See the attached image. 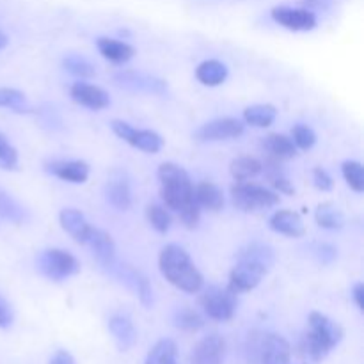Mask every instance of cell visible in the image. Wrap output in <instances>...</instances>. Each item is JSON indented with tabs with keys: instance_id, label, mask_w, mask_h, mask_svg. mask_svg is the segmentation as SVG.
<instances>
[{
	"instance_id": "6da1fadb",
	"label": "cell",
	"mask_w": 364,
	"mask_h": 364,
	"mask_svg": "<svg viewBox=\"0 0 364 364\" xmlns=\"http://www.w3.org/2000/svg\"><path fill=\"white\" fill-rule=\"evenodd\" d=\"M160 183V198L167 210L178 213L185 228L194 230L201 219V208L196 203L194 183L181 166L164 162L156 171Z\"/></svg>"
},
{
	"instance_id": "7a4b0ae2",
	"label": "cell",
	"mask_w": 364,
	"mask_h": 364,
	"mask_svg": "<svg viewBox=\"0 0 364 364\" xmlns=\"http://www.w3.org/2000/svg\"><path fill=\"white\" fill-rule=\"evenodd\" d=\"M159 267L166 281L185 294H199L205 287L203 274L196 267L194 259L180 245H166L159 256Z\"/></svg>"
},
{
	"instance_id": "3957f363",
	"label": "cell",
	"mask_w": 364,
	"mask_h": 364,
	"mask_svg": "<svg viewBox=\"0 0 364 364\" xmlns=\"http://www.w3.org/2000/svg\"><path fill=\"white\" fill-rule=\"evenodd\" d=\"M343 334V327L340 323L322 313L313 311L308 318V331L301 341L302 352L315 363L322 361L334 347L340 345Z\"/></svg>"
},
{
	"instance_id": "277c9868",
	"label": "cell",
	"mask_w": 364,
	"mask_h": 364,
	"mask_svg": "<svg viewBox=\"0 0 364 364\" xmlns=\"http://www.w3.org/2000/svg\"><path fill=\"white\" fill-rule=\"evenodd\" d=\"M231 201L242 212H258L279 205L281 198L277 192L252 183V181H237L231 187Z\"/></svg>"
},
{
	"instance_id": "5b68a950",
	"label": "cell",
	"mask_w": 364,
	"mask_h": 364,
	"mask_svg": "<svg viewBox=\"0 0 364 364\" xmlns=\"http://www.w3.org/2000/svg\"><path fill=\"white\" fill-rule=\"evenodd\" d=\"M199 306L203 308L205 315L215 322H228L233 318L237 311V294L230 288L223 287H208L201 288L199 295Z\"/></svg>"
},
{
	"instance_id": "8992f818",
	"label": "cell",
	"mask_w": 364,
	"mask_h": 364,
	"mask_svg": "<svg viewBox=\"0 0 364 364\" xmlns=\"http://www.w3.org/2000/svg\"><path fill=\"white\" fill-rule=\"evenodd\" d=\"M36 263H38V269L43 276H46L52 281H57V283L80 272L78 259L71 252L64 251V249H46V251H41Z\"/></svg>"
},
{
	"instance_id": "52a82bcc",
	"label": "cell",
	"mask_w": 364,
	"mask_h": 364,
	"mask_svg": "<svg viewBox=\"0 0 364 364\" xmlns=\"http://www.w3.org/2000/svg\"><path fill=\"white\" fill-rule=\"evenodd\" d=\"M110 128L117 137L144 153H159L164 148V139L153 130H139L121 119L110 121Z\"/></svg>"
},
{
	"instance_id": "ba28073f",
	"label": "cell",
	"mask_w": 364,
	"mask_h": 364,
	"mask_svg": "<svg viewBox=\"0 0 364 364\" xmlns=\"http://www.w3.org/2000/svg\"><path fill=\"white\" fill-rule=\"evenodd\" d=\"M267 274H269V270L263 265H259V263L251 262V259L238 258L237 265L230 272L228 288L237 295L247 294V291H252L262 283V279Z\"/></svg>"
},
{
	"instance_id": "9c48e42d",
	"label": "cell",
	"mask_w": 364,
	"mask_h": 364,
	"mask_svg": "<svg viewBox=\"0 0 364 364\" xmlns=\"http://www.w3.org/2000/svg\"><path fill=\"white\" fill-rule=\"evenodd\" d=\"M270 16L281 27L288 28L291 32H308L313 31L318 23L315 11H309L306 7H290V6H276L270 11Z\"/></svg>"
},
{
	"instance_id": "30bf717a",
	"label": "cell",
	"mask_w": 364,
	"mask_h": 364,
	"mask_svg": "<svg viewBox=\"0 0 364 364\" xmlns=\"http://www.w3.org/2000/svg\"><path fill=\"white\" fill-rule=\"evenodd\" d=\"M245 124L235 117H219L205 123L196 130L194 139L199 142H219L237 139L244 134Z\"/></svg>"
},
{
	"instance_id": "8fae6325",
	"label": "cell",
	"mask_w": 364,
	"mask_h": 364,
	"mask_svg": "<svg viewBox=\"0 0 364 364\" xmlns=\"http://www.w3.org/2000/svg\"><path fill=\"white\" fill-rule=\"evenodd\" d=\"M114 82L119 87L134 92H148V95L162 96L167 92V84L162 78H156L153 75L142 73V71H117L114 75Z\"/></svg>"
},
{
	"instance_id": "7c38bea8",
	"label": "cell",
	"mask_w": 364,
	"mask_h": 364,
	"mask_svg": "<svg viewBox=\"0 0 364 364\" xmlns=\"http://www.w3.org/2000/svg\"><path fill=\"white\" fill-rule=\"evenodd\" d=\"M84 245H87L91 249L92 256L98 259V263L103 269H107L109 272L114 269V265L117 263L116 244H114L112 237L107 231L91 226V231H89Z\"/></svg>"
},
{
	"instance_id": "4fadbf2b",
	"label": "cell",
	"mask_w": 364,
	"mask_h": 364,
	"mask_svg": "<svg viewBox=\"0 0 364 364\" xmlns=\"http://www.w3.org/2000/svg\"><path fill=\"white\" fill-rule=\"evenodd\" d=\"M117 279H121V283L127 284L132 291L139 297L141 304L144 308H151L153 306V290L149 281L142 276L139 270L132 269L130 265H114V269L110 270Z\"/></svg>"
},
{
	"instance_id": "5bb4252c",
	"label": "cell",
	"mask_w": 364,
	"mask_h": 364,
	"mask_svg": "<svg viewBox=\"0 0 364 364\" xmlns=\"http://www.w3.org/2000/svg\"><path fill=\"white\" fill-rule=\"evenodd\" d=\"M105 198L110 205L119 212L132 208V187L130 180L123 171H112L105 183Z\"/></svg>"
},
{
	"instance_id": "9a60e30c",
	"label": "cell",
	"mask_w": 364,
	"mask_h": 364,
	"mask_svg": "<svg viewBox=\"0 0 364 364\" xmlns=\"http://www.w3.org/2000/svg\"><path fill=\"white\" fill-rule=\"evenodd\" d=\"M226 354V341L219 334L203 338L191 352L188 364H223Z\"/></svg>"
},
{
	"instance_id": "2e32d148",
	"label": "cell",
	"mask_w": 364,
	"mask_h": 364,
	"mask_svg": "<svg viewBox=\"0 0 364 364\" xmlns=\"http://www.w3.org/2000/svg\"><path fill=\"white\" fill-rule=\"evenodd\" d=\"M70 96L75 103L91 110H103L110 105L109 92L87 82H75L70 89Z\"/></svg>"
},
{
	"instance_id": "e0dca14e",
	"label": "cell",
	"mask_w": 364,
	"mask_h": 364,
	"mask_svg": "<svg viewBox=\"0 0 364 364\" xmlns=\"http://www.w3.org/2000/svg\"><path fill=\"white\" fill-rule=\"evenodd\" d=\"M291 347L279 334H263L259 364H290Z\"/></svg>"
},
{
	"instance_id": "ac0fdd59",
	"label": "cell",
	"mask_w": 364,
	"mask_h": 364,
	"mask_svg": "<svg viewBox=\"0 0 364 364\" xmlns=\"http://www.w3.org/2000/svg\"><path fill=\"white\" fill-rule=\"evenodd\" d=\"M52 176L70 183H85L91 173V167L84 160H53L45 167Z\"/></svg>"
},
{
	"instance_id": "d6986e66",
	"label": "cell",
	"mask_w": 364,
	"mask_h": 364,
	"mask_svg": "<svg viewBox=\"0 0 364 364\" xmlns=\"http://www.w3.org/2000/svg\"><path fill=\"white\" fill-rule=\"evenodd\" d=\"M270 230L290 238H301L306 235V226L302 217L294 210H277L269 220Z\"/></svg>"
},
{
	"instance_id": "ffe728a7",
	"label": "cell",
	"mask_w": 364,
	"mask_h": 364,
	"mask_svg": "<svg viewBox=\"0 0 364 364\" xmlns=\"http://www.w3.org/2000/svg\"><path fill=\"white\" fill-rule=\"evenodd\" d=\"M59 223L63 226V230L73 238L77 244H85V238H87L89 231H91V224L87 223V219L84 217V213L77 208H64L59 213Z\"/></svg>"
},
{
	"instance_id": "44dd1931",
	"label": "cell",
	"mask_w": 364,
	"mask_h": 364,
	"mask_svg": "<svg viewBox=\"0 0 364 364\" xmlns=\"http://www.w3.org/2000/svg\"><path fill=\"white\" fill-rule=\"evenodd\" d=\"M262 148L265 149L269 159L276 160V162H287L297 155V148H295L291 137H287L283 134H269L267 137H263Z\"/></svg>"
},
{
	"instance_id": "7402d4cb",
	"label": "cell",
	"mask_w": 364,
	"mask_h": 364,
	"mask_svg": "<svg viewBox=\"0 0 364 364\" xmlns=\"http://www.w3.org/2000/svg\"><path fill=\"white\" fill-rule=\"evenodd\" d=\"M109 331L116 340L117 348L123 352L130 350L137 341V331L128 316L124 315H112L109 320Z\"/></svg>"
},
{
	"instance_id": "603a6c76",
	"label": "cell",
	"mask_w": 364,
	"mask_h": 364,
	"mask_svg": "<svg viewBox=\"0 0 364 364\" xmlns=\"http://www.w3.org/2000/svg\"><path fill=\"white\" fill-rule=\"evenodd\" d=\"M96 46H98V52L112 64H124L135 55L134 46L114 38H98Z\"/></svg>"
},
{
	"instance_id": "cb8c5ba5",
	"label": "cell",
	"mask_w": 364,
	"mask_h": 364,
	"mask_svg": "<svg viewBox=\"0 0 364 364\" xmlns=\"http://www.w3.org/2000/svg\"><path fill=\"white\" fill-rule=\"evenodd\" d=\"M194 196L199 208H205L208 212H219L224 208V192L213 181H201L194 185Z\"/></svg>"
},
{
	"instance_id": "d4e9b609",
	"label": "cell",
	"mask_w": 364,
	"mask_h": 364,
	"mask_svg": "<svg viewBox=\"0 0 364 364\" xmlns=\"http://www.w3.org/2000/svg\"><path fill=\"white\" fill-rule=\"evenodd\" d=\"M196 78H198L203 85H208V87H217V85H220L226 82L228 68H226V64L220 63V60L208 59L196 68Z\"/></svg>"
},
{
	"instance_id": "484cf974",
	"label": "cell",
	"mask_w": 364,
	"mask_h": 364,
	"mask_svg": "<svg viewBox=\"0 0 364 364\" xmlns=\"http://www.w3.org/2000/svg\"><path fill=\"white\" fill-rule=\"evenodd\" d=\"M263 171H265V178L270 183V187L274 188V192L284 196H294L295 187L291 185L290 178L287 176V171L281 167V162H276V160H269V162L263 166Z\"/></svg>"
},
{
	"instance_id": "4316f807",
	"label": "cell",
	"mask_w": 364,
	"mask_h": 364,
	"mask_svg": "<svg viewBox=\"0 0 364 364\" xmlns=\"http://www.w3.org/2000/svg\"><path fill=\"white\" fill-rule=\"evenodd\" d=\"M230 173L235 178V181H249L252 178L263 173V164L255 156H237L231 160Z\"/></svg>"
},
{
	"instance_id": "83f0119b",
	"label": "cell",
	"mask_w": 364,
	"mask_h": 364,
	"mask_svg": "<svg viewBox=\"0 0 364 364\" xmlns=\"http://www.w3.org/2000/svg\"><path fill=\"white\" fill-rule=\"evenodd\" d=\"M276 117L277 109L270 103H256L244 110V121L255 128H269Z\"/></svg>"
},
{
	"instance_id": "f1b7e54d",
	"label": "cell",
	"mask_w": 364,
	"mask_h": 364,
	"mask_svg": "<svg viewBox=\"0 0 364 364\" xmlns=\"http://www.w3.org/2000/svg\"><path fill=\"white\" fill-rule=\"evenodd\" d=\"M238 258L251 259V262L259 263V265L265 267L267 270H270L276 263V255H274L272 247L267 244H262V242H251L245 247H242L238 251Z\"/></svg>"
},
{
	"instance_id": "f546056e",
	"label": "cell",
	"mask_w": 364,
	"mask_h": 364,
	"mask_svg": "<svg viewBox=\"0 0 364 364\" xmlns=\"http://www.w3.org/2000/svg\"><path fill=\"white\" fill-rule=\"evenodd\" d=\"M315 220L323 230L336 231L345 226V215L334 203H322L315 212Z\"/></svg>"
},
{
	"instance_id": "4dcf8cb0",
	"label": "cell",
	"mask_w": 364,
	"mask_h": 364,
	"mask_svg": "<svg viewBox=\"0 0 364 364\" xmlns=\"http://www.w3.org/2000/svg\"><path fill=\"white\" fill-rule=\"evenodd\" d=\"M144 364H178L176 343L169 338L156 341L151 350L148 352Z\"/></svg>"
},
{
	"instance_id": "1f68e13d",
	"label": "cell",
	"mask_w": 364,
	"mask_h": 364,
	"mask_svg": "<svg viewBox=\"0 0 364 364\" xmlns=\"http://www.w3.org/2000/svg\"><path fill=\"white\" fill-rule=\"evenodd\" d=\"M0 217L14 224H23L27 220V210L2 187H0Z\"/></svg>"
},
{
	"instance_id": "d6a6232c",
	"label": "cell",
	"mask_w": 364,
	"mask_h": 364,
	"mask_svg": "<svg viewBox=\"0 0 364 364\" xmlns=\"http://www.w3.org/2000/svg\"><path fill=\"white\" fill-rule=\"evenodd\" d=\"M0 107L16 114H31L32 107L27 96L13 87H0Z\"/></svg>"
},
{
	"instance_id": "836d02e7",
	"label": "cell",
	"mask_w": 364,
	"mask_h": 364,
	"mask_svg": "<svg viewBox=\"0 0 364 364\" xmlns=\"http://www.w3.org/2000/svg\"><path fill=\"white\" fill-rule=\"evenodd\" d=\"M63 66L68 73H71L77 78H92L96 75L95 64L84 55H77V53H70L63 59Z\"/></svg>"
},
{
	"instance_id": "e575fe53",
	"label": "cell",
	"mask_w": 364,
	"mask_h": 364,
	"mask_svg": "<svg viewBox=\"0 0 364 364\" xmlns=\"http://www.w3.org/2000/svg\"><path fill=\"white\" fill-rule=\"evenodd\" d=\"M173 322L178 329L185 331V333H198L199 329L205 327V320L199 315L198 311H194L192 308H180L174 311Z\"/></svg>"
},
{
	"instance_id": "d590c367",
	"label": "cell",
	"mask_w": 364,
	"mask_h": 364,
	"mask_svg": "<svg viewBox=\"0 0 364 364\" xmlns=\"http://www.w3.org/2000/svg\"><path fill=\"white\" fill-rule=\"evenodd\" d=\"M341 174H343L345 181H347L348 187L352 188L358 194L364 192V169L363 164L358 160H347V162L341 164Z\"/></svg>"
},
{
	"instance_id": "8d00e7d4",
	"label": "cell",
	"mask_w": 364,
	"mask_h": 364,
	"mask_svg": "<svg viewBox=\"0 0 364 364\" xmlns=\"http://www.w3.org/2000/svg\"><path fill=\"white\" fill-rule=\"evenodd\" d=\"M146 219L151 224L153 230L159 231V233H167L171 228V223H173L169 210L162 205H148V208H146Z\"/></svg>"
},
{
	"instance_id": "74e56055",
	"label": "cell",
	"mask_w": 364,
	"mask_h": 364,
	"mask_svg": "<svg viewBox=\"0 0 364 364\" xmlns=\"http://www.w3.org/2000/svg\"><path fill=\"white\" fill-rule=\"evenodd\" d=\"M291 141H294L295 148L297 149L309 151V149L316 144V134L313 132L311 127H308V124L297 123L291 128Z\"/></svg>"
},
{
	"instance_id": "f35d334b",
	"label": "cell",
	"mask_w": 364,
	"mask_h": 364,
	"mask_svg": "<svg viewBox=\"0 0 364 364\" xmlns=\"http://www.w3.org/2000/svg\"><path fill=\"white\" fill-rule=\"evenodd\" d=\"M18 167V151L4 134H0V169L14 171Z\"/></svg>"
},
{
	"instance_id": "ab89813d",
	"label": "cell",
	"mask_w": 364,
	"mask_h": 364,
	"mask_svg": "<svg viewBox=\"0 0 364 364\" xmlns=\"http://www.w3.org/2000/svg\"><path fill=\"white\" fill-rule=\"evenodd\" d=\"M263 334L255 331L249 334L247 338V347H245V354H247L249 364H259V347H262Z\"/></svg>"
},
{
	"instance_id": "60d3db41",
	"label": "cell",
	"mask_w": 364,
	"mask_h": 364,
	"mask_svg": "<svg viewBox=\"0 0 364 364\" xmlns=\"http://www.w3.org/2000/svg\"><path fill=\"white\" fill-rule=\"evenodd\" d=\"M313 185H315L318 191L329 192L333 191L334 180L326 169H322V167H315V169H313Z\"/></svg>"
},
{
	"instance_id": "b9f144b4",
	"label": "cell",
	"mask_w": 364,
	"mask_h": 364,
	"mask_svg": "<svg viewBox=\"0 0 364 364\" xmlns=\"http://www.w3.org/2000/svg\"><path fill=\"white\" fill-rule=\"evenodd\" d=\"M313 255H315L316 259H318L320 263H323V265H329V263H333L334 259L338 258L336 247H333V245L329 244H316L315 247H313Z\"/></svg>"
},
{
	"instance_id": "7bdbcfd3",
	"label": "cell",
	"mask_w": 364,
	"mask_h": 364,
	"mask_svg": "<svg viewBox=\"0 0 364 364\" xmlns=\"http://www.w3.org/2000/svg\"><path fill=\"white\" fill-rule=\"evenodd\" d=\"M14 313L13 308H11L9 302L0 295V329H7V327L13 326Z\"/></svg>"
},
{
	"instance_id": "ee69618b",
	"label": "cell",
	"mask_w": 364,
	"mask_h": 364,
	"mask_svg": "<svg viewBox=\"0 0 364 364\" xmlns=\"http://www.w3.org/2000/svg\"><path fill=\"white\" fill-rule=\"evenodd\" d=\"M48 364H75V359L68 350H57Z\"/></svg>"
},
{
	"instance_id": "f6af8a7d",
	"label": "cell",
	"mask_w": 364,
	"mask_h": 364,
	"mask_svg": "<svg viewBox=\"0 0 364 364\" xmlns=\"http://www.w3.org/2000/svg\"><path fill=\"white\" fill-rule=\"evenodd\" d=\"M352 299H354L355 306L363 311L364 308V284L363 283L354 284V288H352Z\"/></svg>"
},
{
	"instance_id": "bcb514c9",
	"label": "cell",
	"mask_w": 364,
	"mask_h": 364,
	"mask_svg": "<svg viewBox=\"0 0 364 364\" xmlns=\"http://www.w3.org/2000/svg\"><path fill=\"white\" fill-rule=\"evenodd\" d=\"M331 0H301L302 7L313 11V9H327Z\"/></svg>"
},
{
	"instance_id": "7dc6e473",
	"label": "cell",
	"mask_w": 364,
	"mask_h": 364,
	"mask_svg": "<svg viewBox=\"0 0 364 364\" xmlns=\"http://www.w3.org/2000/svg\"><path fill=\"white\" fill-rule=\"evenodd\" d=\"M7 41H9V39H7V36L4 34V32H0V50H2V48H6Z\"/></svg>"
}]
</instances>
